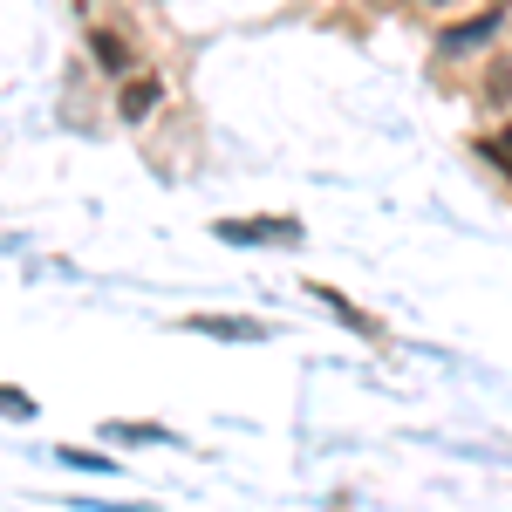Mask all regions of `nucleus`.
Here are the masks:
<instances>
[{
    "label": "nucleus",
    "mask_w": 512,
    "mask_h": 512,
    "mask_svg": "<svg viewBox=\"0 0 512 512\" xmlns=\"http://www.w3.org/2000/svg\"><path fill=\"white\" fill-rule=\"evenodd\" d=\"M96 55L110 62V69H123V41H110V35H96Z\"/></svg>",
    "instance_id": "obj_4"
},
{
    "label": "nucleus",
    "mask_w": 512,
    "mask_h": 512,
    "mask_svg": "<svg viewBox=\"0 0 512 512\" xmlns=\"http://www.w3.org/2000/svg\"><path fill=\"white\" fill-rule=\"evenodd\" d=\"M151 103H158V82H130V89H123V117H130V123L144 117Z\"/></svg>",
    "instance_id": "obj_3"
},
{
    "label": "nucleus",
    "mask_w": 512,
    "mask_h": 512,
    "mask_svg": "<svg viewBox=\"0 0 512 512\" xmlns=\"http://www.w3.org/2000/svg\"><path fill=\"white\" fill-rule=\"evenodd\" d=\"M212 233L233 239V246H267V239H294L301 226H294V219H219Z\"/></svg>",
    "instance_id": "obj_1"
},
{
    "label": "nucleus",
    "mask_w": 512,
    "mask_h": 512,
    "mask_svg": "<svg viewBox=\"0 0 512 512\" xmlns=\"http://www.w3.org/2000/svg\"><path fill=\"white\" fill-rule=\"evenodd\" d=\"M485 151H492V158H499V164H506V171H512V137H492Z\"/></svg>",
    "instance_id": "obj_5"
},
{
    "label": "nucleus",
    "mask_w": 512,
    "mask_h": 512,
    "mask_svg": "<svg viewBox=\"0 0 512 512\" xmlns=\"http://www.w3.org/2000/svg\"><path fill=\"white\" fill-rule=\"evenodd\" d=\"M192 328L198 335H226V342H260L267 335L260 321H233V315H192Z\"/></svg>",
    "instance_id": "obj_2"
}]
</instances>
